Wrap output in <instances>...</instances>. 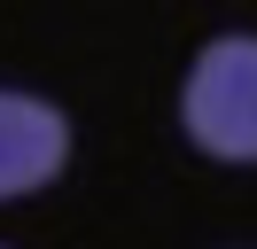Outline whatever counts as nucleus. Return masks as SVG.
Segmentation results:
<instances>
[{"mask_svg": "<svg viewBox=\"0 0 257 249\" xmlns=\"http://www.w3.org/2000/svg\"><path fill=\"white\" fill-rule=\"evenodd\" d=\"M179 125L218 164H257V31H226L179 86Z\"/></svg>", "mask_w": 257, "mask_h": 249, "instance_id": "obj_1", "label": "nucleus"}, {"mask_svg": "<svg viewBox=\"0 0 257 249\" xmlns=\"http://www.w3.org/2000/svg\"><path fill=\"white\" fill-rule=\"evenodd\" d=\"M63 164H70V117L47 93L0 86V202L39 195Z\"/></svg>", "mask_w": 257, "mask_h": 249, "instance_id": "obj_2", "label": "nucleus"}]
</instances>
